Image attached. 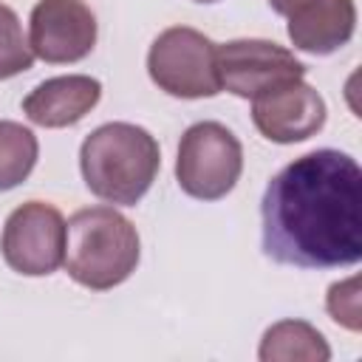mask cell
<instances>
[{"mask_svg": "<svg viewBox=\"0 0 362 362\" xmlns=\"http://www.w3.org/2000/svg\"><path fill=\"white\" fill-rule=\"evenodd\" d=\"M102 99V82L88 74L51 76L40 82L25 99L23 113L40 127H71L82 122Z\"/></svg>", "mask_w": 362, "mask_h": 362, "instance_id": "cell-10", "label": "cell"}, {"mask_svg": "<svg viewBox=\"0 0 362 362\" xmlns=\"http://www.w3.org/2000/svg\"><path fill=\"white\" fill-rule=\"evenodd\" d=\"M288 40L294 48L328 57L351 42L356 31V3L354 0H308L288 17Z\"/></svg>", "mask_w": 362, "mask_h": 362, "instance_id": "cell-11", "label": "cell"}, {"mask_svg": "<svg viewBox=\"0 0 362 362\" xmlns=\"http://www.w3.org/2000/svg\"><path fill=\"white\" fill-rule=\"evenodd\" d=\"M215 71L221 90H229L240 99H255L305 76V65L288 48L252 37L215 45Z\"/></svg>", "mask_w": 362, "mask_h": 362, "instance_id": "cell-7", "label": "cell"}, {"mask_svg": "<svg viewBox=\"0 0 362 362\" xmlns=\"http://www.w3.org/2000/svg\"><path fill=\"white\" fill-rule=\"evenodd\" d=\"M325 116V99L303 79L286 82L252 99V122L260 136L274 144H294L317 136Z\"/></svg>", "mask_w": 362, "mask_h": 362, "instance_id": "cell-9", "label": "cell"}, {"mask_svg": "<svg viewBox=\"0 0 362 362\" xmlns=\"http://www.w3.org/2000/svg\"><path fill=\"white\" fill-rule=\"evenodd\" d=\"M325 308L334 322H339L348 331H359V277H348L342 283H334L325 297Z\"/></svg>", "mask_w": 362, "mask_h": 362, "instance_id": "cell-15", "label": "cell"}, {"mask_svg": "<svg viewBox=\"0 0 362 362\" xmlns=\"http://www.w3.org/2000/svg\"><path fill=\"white\" fill-rule=\"evenodd\" d=\"M147 74L158 90L175 99H204L221 93L215 71V42L189 25L164 28L147 51Z\"/></svg>", "mask_w": 362, "mask_h": 362, "instance_id": "cell-5", "label": "cell"}, {"mask_svg": "<svg viewBox=\"0 0 362 362\" xmlns=\"http://www.w3.org/2000/svg\"><path fill=\"white\" fill-rule=\"evenodd\" d=\"M40 156L37 136L20 122L0 119V192L20 187Z\"/></svg>", "mask_w": 362, "mask_h": 362, "instance_id": "cell-13", "label": "cell"}, {"mask_svg": "<svg viewBox=\"0 0 362 362\" xmlns=\"http://www.w3.org/2000/svg\"><path fill=\"white\" fill-rule=\"evenodd\" d=\"M260 362H328L331 348L325 337L305 320H280L266 328L260 348Z\"/></svg>", "mask_w": 362, "mask_h": 362, "instance_id": "cell-12", "label": "cell"}, {"mask_svg": "<svg viewBox=\"0 0 362 362\" xmlns=\"http://www.w3.org/2000/svg\"><path fill=\"white\" fill-rule=\"evenodd\" d=\"M195 3H218V0H195Z\"/></svg>", "mask_w": 362, "mask_h": 362, "instance_id": "cell-17", "label": "cell"}, {"mask_svg": "<svg viewBox=\"0 0 362 362\" xmlns=\"http://www.w3.org/2000/svg\"><path fill=\"white\" fill-rule=\"evenodd\" d=\"M260 243L274 263L339 269L362 260V170L322 147L286 164L260 201Z\"/></svg>", "mask_w": 362, "mask_h": 362, "instance_id": "cell-1", "label": "cell"}, {"mask_svg": "<svg viewBox=\"0 0 362 362\" xmlns=\"http://www.w3.org/2000/svg\"><path fill=\"white\" fill-rule=\"evenodd\" d=\"M141 240L136 226L113 206H88L65 223L68 277L90 291L122 286L139 266Z\"/></svg>", "mask_w": 362, "mask_h": 362, "instance_id": "cell-3", "label": "cell"}, {"mask_svg": "<svg viewBox=\"0 0 362 362\" xmlns=\"http://www.w3.org/2000/svg\"><path fill=\"white\" fill-rule=\"evenodd\" d=\"M308 0H269V6H272V11H277V14H283V17H291L297 8H303Z\"/></svg>", "mask_w": 362, "mask_h": 362, "instance_id": "cell-16", "label": "cell"}, {"mask_svg": "<svg viewBox=\"0 0 362 362\" xmlns=\"http://www.w3.org/2000/svg\"><path fill=\"white\" fill-rule=\"evenodd\" d=\"M243 173V147L221 122H195L178 141L175 178L195 201H221Z\"/></svg>", "mask_w": 362, "mask_h": 362, "instance_id": "cell-4", "label": "cell"}, {"mask_svg": "<svg viewBox=\"0 0 362 362\" xmlns=\"http://www.w3.org/2000/svg\"><path fill=\"white\" fill-rule=\"evenodd\" d=\"M3 260L11 272L25 277H45L62 266L65 257V218L45 201L20 204L3 226Z\"/></svg>", "mask_w": 362, "mask_h": 362, "instance_id": "cell-6", "label": "cell"}, {"mask_svg": "<svg viewBox=\"0 0 362 362\" xmlns=\"http://www.w3.org/2000/svg\"><path fill=\"white\" fill-rule=\"evenodd\" d=\"M28 45L42 62H79L96 45V17L82 0H37L28 17Z\"/></svg>", "mask_w": 362, "mask_h": 362, "instance_id": "cell-8", "label": "cell"}, {"mask_svg": "<svg viewBox=\"0 0 362 362\" xmlns=\"http://www.w3.org/2000/svg\"><path fill=\"white\" fill-rule=\"evenodd\" d=\"M34 65V51L23 34V23L14 8L0 3V79L25 74Z\"/></svg>", "mask_w": 362, "mask_h": 362, "instance_id": "cell-14", "label": "cell"}, {"mask_svg": "<svg viewBox=\"0 0 362 362\" xmlns=\"http://www.w3.org/2000/svg\"><path fill=\"white\" fill-rule=\"evenodd\" d=\"M161 167V150L150 130L130 122H107L85 136L79 170L85 187L119 206H136L153 187Z\"/></svg>", "mask_w": 362, "mask_h": 362, "instance_id": "cell-2", "label": "cell"}]
</instances>
